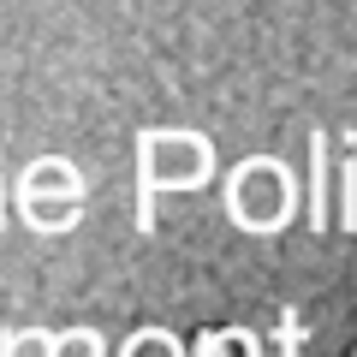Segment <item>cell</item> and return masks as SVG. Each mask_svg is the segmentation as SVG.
Masks as SVG:
<instances>
[{"instance_id": "cell-1", "label": "cell", "mask_w": 357, "mask_h": 357, "mask_svg": "<svg viewBox=\"0 0 357 357\" xmlns=\"http://www.w3.org/2000/svg\"><path fill=\"white\" fill-rule=\"evenodd\" d=\"M310 227H328V137H310Z\"/></svg>"}, {"instance_id": "cell-2", "label": "cell", "mask_w": 357, "mask_h": 357, "mask_svg": "<svg viewBox=\"0 0 357 357\" xmlns=\"http://www.w3.org/2000/svg\"><path fill=\"white\" fill-rule=\"evenodd\" d=\"M274 340H280V357H298V351H304V328H298V316H286Z\"/></svg>"}, {"instance_id": "cell-3", "label": "cell", "mask_w": 357, "mask_h": 357, "mask_svg": "<svg viewBox=\"0 0 357 357\" xmlns=\"http://www.w3.org/2000/svg\"><path fill=\"white\" fill-rule=\"evenodd\" d=\"M220 345H227V333H208V340H203V351H197V357H220Z\"/></svg>"}]
</instances>
